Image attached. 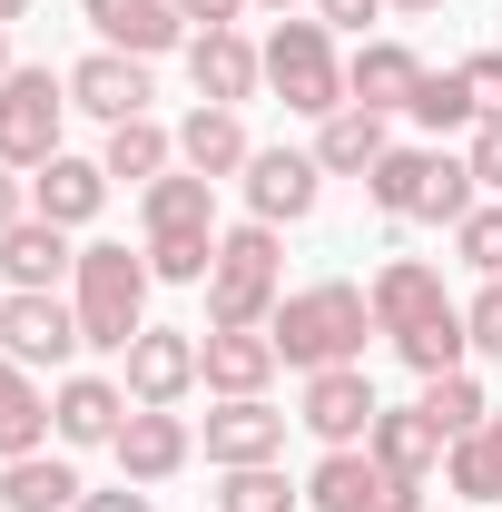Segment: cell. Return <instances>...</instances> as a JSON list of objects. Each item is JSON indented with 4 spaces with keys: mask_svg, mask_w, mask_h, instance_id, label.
I'll return each mask as SVG.
<instances>
[{
    "mask_svg": "<svg viewBox=\"0 0 502 512\" xmlns=\"http://www.w3.org/2000/svg\"><path fill=\"white\" fill-rule=\"evenodd\" d=\"M79 20L99 30V50H128V60H158V50L188 40L178 0H79Z\"/></svg>",
    "mask_w": 502,
    "mask_h": 512,
    "instance_id": "cell-16",
    "label": "cell"
},
{
    "mask_svg": "<svg viewBox=\"0 0 502 512\" xmlns=\"http://www.w3.org/2000/svg\"><path fill=\"white\" fill-rule=\"evenodd\" d=\"M463 168H473V188H483V197H502V119H483V128H473Z\"/></svg>",
    "mask_w": 502,
    "mask_h": 512,
    "instance_id": "cell-39",
    "label": "cell"
},
{
    "mask_svg": "<svg viewBox=\"0 0 502 512\" xmlns=\"http://www.w3.org/2000/svg\"><path fill=\"white\" fill-rule=\"evenodd\" d=\"M256 50H266V89L296 119H335L345 109V60H335V30L325 20H276Z\"/></svg>",
    "mask_w": 502,
    "mask_h": 512,
    "instance_id": "cell-4",
    "label": "cell"
},
{
    "mask_svg": "<svg viewBox=\"0 0 502 512\" xmlns=\"http://www.w3.org/2000/svg\"><path fill=\"white\" fill-rule=\"evenodd\" d=\"M109 207V168L99 158H50V168H30V217H50V227H89Z\"/></svg>",
    "mask_w": 502,
    "mask_h": 512,
    "instance_id": "cell-22",
    "label": "cell"
},
{
    "mask_svg": "<svg viewBox=\"0 0 502 512\" xmlns=\"http://www.w3.org/2000/svg\"><path fill=\"white\" fill-rule=\"evenodd\" d=\"M119 384H128V404H168V414H178V404L197 394V335L188 325H148V335L128 345Z\"/></svg>",
    "mask_w": 502,
    "mask_h": 512,
    "instance_id": "cell-10",
    "label": "cell"
},
{
    "mask_svg": "<svg viewBox=\"0 0 502 512\" xmlns=\"http://www.w3.org/2000/svg\"><path fill=\"white\" fill-rule=\"evenodd\" d=\"M20 217H30V178H20V168H0V237H10Z\"/></svg>",
    "mask_w": 502,
    "mask_h": 512,
    "instance_id": "cell-42",
    "label": "cell"
},
{
    "mask_svg": "<svg viewBox=\"0 0 502 512\" xmlns=\"http://www.w3.org/2000/svg\"><path fill=\"white\" fill-rule=\"evenodd\" d=\"M237 188H247V217L296 227V217H315V197H325V168H315V148H256Z\"/></svg>",
    "mask_w": 502,
    "mask_h": 512,
    "instance_id": "cell-8",
    "label": "cell"
},
{
    "mask_svg": "<svg viewBox=\"0 0 502 512\" xmlns=\"http://www.w3.org/2000/svg\"><path fill=\"white\" fill-rule=\"evenodd\" d=\"M188 79L207 109H247L256 89H266V50H256L247 30H197L188 40Z\"/></svg>",
    "mask_w": 502,
    "mask_h": 512,
    "instance_id": "cell-13",
    "label": "cell"
},
{
    "mask_svg": "<svg viewBox=\"0 0 502 512\" xmlns=\"http://www.w3.org/2000/svg\"><path fill=\"white\" fill-rule=\"evenodd\" d=\"M453 256H463L473 276H502V197H483V207L453 227Z\"/></svg>",
    "mask_w": 502,
    "mask_h": 512,
    "instance_id": "cell-36",
    "label": "cell"
},
{
    "mask_svg": "<svg viewBox=\"0 0 502 512\" xmlns=\"http://www.w3.org/2000/svg\"><path fill=\"white\" fill-rule=\"evenodd\" d=\"M315 20H325V30H355V40H365V20H384V0H315Z\"/></svg>",
    "mask_w": 502,
    "mask_h": 512,
    "instance_id": "cell-41",
    "label": "cell"
},
{
    "mask_svg": "<svg viewBox=\"0 0 502 512\" xmlns=\"http://www.w3.org/2000/svg\"><path fill=\"white\" fill-rule=\"evenodd\" d=\"M256 10H276V20H296V10H315V0H256Z\"/></svg>",
    "mask_w": 502,
    "mask_h": 512,
    "instance_id": "cell-44",
    "label": "cell"
},
{
    "mask_svg": "<svg viewBox=\"0 0 502 512\" xmlns=\"http://www.w3.org/2000/svg\"><path fill=\"white\" fill-rule=\"evenodd\" d=\"M443 483H453L463 503H502V453H493V434H463V444H443Z\"/></svg>",
    "mask_w": 502,
    "mask_h": 512,
    "instance_id": "cell-33",
    "label": "cell"
},
{
    "mask_svg": "<svg viewBox=\"0 0 502 512\" xmlns=\"http://www.w3.org/2000/svg\"><path fill=\"white\" fill-rule=\"evenodd\" d=\"M414 89H424V60L404 50V40H355V60H345V109H414Z\"/></svg>",
    "mask_w": 502,
    "mask_h": 512,
    "instance_id": "cell-17",
    "label": "cell"
},
{
    "mask_svg": "<svg viewBox=\"0 0 502 512\" xmlns=\"http://www.w3.org/2000/svg\"><path fill=\"white\" fill-rule=\"evenodd\" d=\"M0 503L10 512H79L89 503V483H79V463L69 453H20V463H0Z\"/></svg>",
    "mask_w": 502,
    "mask_h": 512,
    "instance_id": "cell-23",
    "label": "cell"
},
{
    "mask_svg": "<svg viewBox=\"0 0 502 512\" xmlns=\"http://www.w3.org/2000/svg\"><path fill=\"white\" fill-rule=\"evenodd\" d=\"M286 424H296V414H276L266 394H217V414H207V463H217V473L276 463V453H286Z\"/></svg>",
    "mask_w": 502,
    "mask_h": 512,
    "instance_id": "cell-12",
    "label": "cell"
},
{
    "mask_svg": "<svg viewBox=\"0 0 502 512\" xmlns=\"http://www.w3.org/2000/svg\"><path fill=\"white\" fill-rule=\"evenodd\" d=\"M0 276H10V296H60L69 276H79L69 227H50V217H20V227L0 237Z\"/></svg>",
    "mask_w": 502,
    "mask_h": 512,
    "instance_id": "cell-14",
    "label": "cell"
},
{
    "mask_svg": "<svg viewBox=\"0 0 502 512\" xmlns=\"http://www.w3.org/2000/svg\"><path fill=\"white\" fill-rule=\"evenodd\" d=\"M483 434H493V453H502V414H493V424H483Z\"/></svg>",
    "mask_w": 502,
    "mask_h": 512,
    "instance_id": "cell-48",
    "label": "cell"
},
{
    "mask_svg": "<svg viewBox=\"0 0 502 512\" xmlns=\"http://www.w3.org/2000/svg\"><path fill=\"white\" fill-rule=\"evenodd\" d=\"M276 365H286V355H276L266 325H207V335H197V384H207V394H266Z\"/></svg>",
    "mask_w": 502,
    "mask_h": 512,
    "instance_id": "cell-11",
    "label": "cell"
},
{
    "mask_svg": "<svg viewBox=\"0 0 502 512\" xmlns=\"http://www.w3.org/2000/svg\"><path fill=\"white\" fill-rule=\"evenodd\" d=\"M266 335H276V355H286L296 375H325V365H365L375 306H365V286L325 276V286H296V296H276Z\"/></svg>",
    "mask_w": 502,
    "mask_h": 512,
    "instance_id": "cell-1",
    "label": "cell"
},
{
    "mask_svg": "<svg viewBox=\"0 0 502 512\" xmlns=\"http://www.w3.org/2000/svg\"><path fill=\"white\" fill-rule=\"evenodd\" d=\"M247 158H256V138H247L237 109H207V99H197L188 119H178V168H197V178L227 188V178H247Z\"/></svg>",
    "mask_w": 502,
    "mask_h": 512,
    "instance_id": "cell-20",
    "label": "cell"
},
{
    "mask_svg": "<svg viewBox=\"0 0 502 512\" xmlns=\"http://www.w3.org/2000/svg\"><path fill=\"white\" fill-rule=\"evenodd\" d=\"M247 10H256V0H178V20H188V40H197V30H237Z\"/></svg>",
    "mask_w": 502,
    "mask_h": 512,
    "instance_id": "cell-40",
    "label": "cell"
},
{
    "mask_svg": "<svg viewBox=\"0 0 502 512\" xmlns=\"http://www.w3.org/2000/svg\"><path fill=\"white\" fill-rule=\"evenodd\" d=\"M69 128V69H10L0 79V168H50Z\"/></svg>",
    "mask_w": 502,
    "mask_h": 512,
    "instance_id": "cell-5",
    "label": "cell"
},
{
    "mask_svg": "<svg viewBox=\"0 0 502 512\" xmlns=\"http://www.w3.org/2000/svg\"><path fill=\"white\" fill-rule=\"evenodd\" d=\"M99 168H109V188H148V178H168L178 168V128H158V119H119L109 128V148H99Z\"/></svg>",
    "mask_w": 502,
    "mask_h": 512,
    "instance_id": "cell-27",
    "label": "cell"
},
{
    "mask_svg": "<svg viewBox=\"0 0 502 512\" xmlns=\"http://www.w3.org/2000/svg\"><path fill=\"white\" fill-rule=\"evenodd\" d=\"M365 453L384 463V483H424V473L443 463V434L424 424V404H384L375 434H365Z\"/></svg>",
    "mask_w": 502,
    "mask_h": 512,
    "instance_id": "cell-24",
    "label": "cell"
},
{
    "mask_svg": "<svg viewBox=\"0 0 502 512\" xmlns=\"http://www.w3.org/2000/svg\"><path fill=\"white\" fill-rule=\"evenodd\" d=\"M463 335H473V355H493V365H502V276H483V296L463 306Z\"/></svg>",
    "mask_w": 502,
    "mask_h": 512,
    "instance_id": "cell-37",
    "label": "cell"
},
{
    "mask_svg": "<svg viewBox=\"0 0 502 512\" xmlns=\"http://www.w3.org/2000/svg\"><path fill=\"white\" fill-rule=\"evenodd\" d=\"M40 444H50V394H40L30 365L0 355V463H20V453H40Z\"/></svg>",
    "mask_w": 502,
    "mask_h": 512,
    "instance_id": "cell-26",
    "label": "cell"
},
{
    "mask_svg": "<svg viewBox=\"0 0 502 512\" xmlns=\"http://www.w3.org/2000/svg\"><path fill=\"white\" fill-rule=\"evenodd\" d=\"M138 227L148 237H217V178H197V168L148 178L138 188Z\"/></svg>",
    "mask_w": 502,
    "mask_h": 512,
    "instance_id": "cell-21",
    "label": "cell"
},
{
    "mask_svg": "<svg viewBox=\"0 0 502 512\" xmlns=\"http://www.w3.org/2000/svg\"><path fill=\"white\" fill-rule=\"evenodd\" d=\"M394 355H404L414 375H453V365H473V335H463V306H443L434 325H414V335H394Z\"/></svg>",
    "mask_w": 502,
    "mask_h": 512,
    "instance_id": "cell-31",
    "label": "cell"
},
{
    "mask_svg": "<svg viewBox=\"0 0 502 512\" xmlns=\"http://www.w3.org/2000/svg\"><path fill=\"white\" fill-rule=\"evenodd\" d=\"M424 168H434V148H384L375 168H365V197H375L394 227H414V197H424Z\"/></svg>",
    "mask_w": 502,
    "mask_h": 512,
    "instance_id": "cell-30",
    "label": "cell"
},
{
    "mask_svg": "<svg viewBox=\"0 0 502 512\" xmlns=\"http://www.w3.org/2000/svg\"><path fill=\"white\" fill-rule=\"evenodd\" d=\"M384 10H443V0H384Z\"/></svg>",
    "mask_w": 502,
    "mask_h": 512,
    "instance_id": "cell-46",
    "label": "cell"
},
{
    "mask_svg": "<svg viewBox=\"0 0 502 512\" xmlns=\"http://www.w3.org/2000/svg\"><path fill=\"white\" fill-rule=\"evenodd\" d=\"M404 119H424L434 138H453V128H483L473 119V89H463V69H424V89H414V109Z\"/></svg>",
    "mask_w": 502,
    "mask_h": 512,
    "instance_id": "cell-34",
    "label": "cell"
},
{
    "mask_svg": "<svg viewBox=\"0 0 502 512\" xmlns=\"http://www.w3.org/2000/svg\"><path fill=\"white\" fill-rule=\"evenodd\" d=\"M365 306H375V335H414V325H434L453 296H443V266H424V256H394V266H375Z\"/></svg>",
    "mask_w": 502,
    "mask_h": 512,
    "instance_id": "cell-18",
    "label": "cell"
},
{
    "mask_svg": "<svg viewBox=\"0 0 502 512\" xmlns=\"http://www.w3.org/2000/svg\"><path fill=\"white\" fill-rule=\"evenodd\" d=\"M375 414H384V404H375V375H365V365H325V375H306V394H296V424H306L325 453L365 444Z\"/></svg>",
    "mask_w": 502,
    "mask_h": 512,
    "instance_id": "cell-7",
    "label": "cell"
},
{
    "mask_svg": "<svg viewBox=\"0 0 502 512\" xmlns=\"http://www.w3.org/2000/svg\"><path fill=\"white\" fill-rule=\"evenodd\" d=\"M0 79H10V30H0Z\"/></svg>",
    "mask_w": 502,
    "mask_h": 512,
    "instance_id": "cell-47",
    "label": "cell"
},
{
    "mask_svg": "<svg viewBox=\"0 0 502 512\" xmlns=\"http://www.w3.org/2000/svg\"><path fill=\"white\" fill-rule=\"evenodd\" d=\"M306 503V483H286L276 463H237V473H217V512H296Z\"/></svg>",
    "mask_w": 502,
    "mask_h": 512,
    "instance_id": "cell-32",
    "label": "cell"
},
{
    "mask_svg": "<svg viewBox=\"0 0 502 512\" xmlns=\"http://www.w3.org/2000/svg\"><path fill=\"white\" fill-rule=\"evenodd\" d=\"M424 424H434L443 444H463V434H483V424H493V404H483L473 365H453V375H424Z\"/></svg>",
    "mask_w": 502,
    "mask_h": 512,
    "instance_id": "cell-29",
    "label": "cell"
},
{
    "mask_svg": "<svg viewBox=\"0 0 502 512\" xmlns=\"http://www.w3.org/2000/svg\"><path fill=\"white\" fill-rule=\"evenodd\" d=\"M79 512H158V503H148V483H119V493H89Z\"/></svg>",
    "mask_w": 502,
    "mask_h": 512,
    "instance_id": "cell-43",
    "label": "cell"
},
{
    "mask_svg": "<svg viewBox=\"0 0 502 512\" xmlns=\"http://www.w3.org/2000/svg\"><path fill=\"white\" fill-rule=\"evenodd\" d=\"M148 247H79V276H69V306H79V335L99 345V355H128L138 335H148Z\"/></svg>",
    "mask_w": 502,
    "mask_h": 512,
    "instance_id": "cell-2",
    "label": "cell"
},
{
    "mask_svg": "<svg viewBox=\"0 0 502 512\" xmlns=\"http://www.w3.org/2000/svg\"><path fill=\"white\" fill-rule=\"evenodd\" d=\"M148 60H128V50H89V60L69 69V109H89V119H148Z\"/></svg>",
    "mask_w": 502,
    "mask_h": 512,
    "instance_id": "cell-15",
    "label": "cell"
},
{
    "mask_svg": "<svg viewBox=\"0 0 502 512\" xmlns=\"http://www.w3.org/2000/svg\"><path fill=\"white\" fill-rule=\"evenodd\" d=\"M384 148H394V138H384L375 109H335V119H315V168H325V178H365Z\"/></svg>",
    "mask_w": 502,
    "mask_h": 512,
    "instance_id": "cell-28",
    "label": "cell"
},
{
    "mask_svg": "<svg viewBox=\"0 0 502 512\" xmlns=\"http://www.w3.org/2000/svg\"><path fill=\"white\" fill-rule=\"evenodd\" d=\"M453 69L473 89V119H502V50H473V60H453Z\"/></svg>",
    "mask_w": 502,
    "mask_h": 512,
    "instance_id": "cell-38",
    "label": "cell"
},
{
    "mask_svg": "<svg viewBox=\"0 0 502 512\" xmlns=\"http://www.w3.org/2000/svg\"><path fill=\"white\" fill-rule=\"evenodd\" d=\"M79 345H89V335H79V306H69V296H0V355H10V365L50 375Z\"/></svg>",
    "mask_w": 502,
    "mask_h": 512,
    "instance_id": "cell-6",
    "label": "cell"
},
{
    "mask_svg": "<svg viewBox=\"0 0 502 512\" xmlns=\"http://www.w3.org/2000/svg\"><path fill=\"white\" fill-rule=\"evenodd\" d=\"M10 20H30V0H0V30H10Z\"/></svg>",
    "mask_w": 502,
    "mask_h": 512,
    "instance_id": "cell-45",
    "label": "cell"
},
{
    "mask_svg": "<svg viewBox=\"0 0 502 512\" xmlns=\"http://www.w3.org/2000/svg\"><path fill=\"white\" fill-rule=\"evenodd\" d=\"M286 296V256H276V227L247 217V227H217V266H207V325H266Z\"/></svg>",
    "mask_w": 502,
    "mask_h": 512,
    "instance_id": "cell-3",
    "label": "cell"
},
{
    "mask_svg": "<svg viewBox=\"0 0 502 512\" xmlns=\"http://www.w3.org/2000/svg\"><path fill=\"white\" fill-rule=\"evenodd\" d=\"M217 266V237H148V276L158 286H207Z\"/></svg>",
    "mask_w": 502,
    "mask_h": 512,
    "instance_id": "cell-35",
    "label": "cell"
},
{
    "mask_svg": "<svg viewBox=\"0 0 502 512\" xmlns=\"http://www.w3.org/2000/svg\"><path fill=\"white\" fill-rule=\"evenodd\" d=\"M375 503H384V463L365 444H335L306 473V512H375Z\"/></svg>",
    "mask_w": 502,
    "mask_h": 512,
    "instance_id": "cell-25",
    "label": "cell"
},
{
    "mask_svg": "<svg viewBox=\"0 0 502 512\" xmlns=\"http://www.w3.org/2000/svg\"><path fill=\"white\" fill-rule=\"evenodd\" d=\"M119 473L128 483H178L197 463V434H188V414H168V404H128V424H119Z\"/></svg>",
    "mask_w": 502,
    "mask_h": 512,
    "instance_id": "cell-9",
    "label": "cell"
},
{
    "mask_svg": "<svg viewBox=\"0 0 502 512\" xmlns=\"http://www.w3.org/2000/svg\"><path fill=\"white\" fill-rule=\"evenodd\" d=\"M119 424H128V384H109V375H60V394H50V434H60L69 453L119 444Z\"/></svg>",
    "mask_w": 502,
    "mask_h": 512,
    "instance_id": "cell-19",
    "label": "cell"
}]
</instances>
